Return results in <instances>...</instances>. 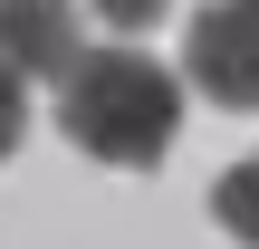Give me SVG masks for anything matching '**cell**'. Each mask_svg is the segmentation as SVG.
I'll return each mask as SVG.
<instances>
[{
	"label": "cell",
	"instance_id": "cell-1",
	"mask_svg": "<svg viewBox=\"0 0 259 249\" xmlns=\"http://www.w3.org/2000/svg\"><path fill=\"white\" fill-rule=\"evenodd\" d=\"M58 134L77 144V154H96V163H115V173H144V163H163L173 154V134H183V86H173V67H154L144 48H77L67 67H58Z\"/></svg>",
	"mask_w": 259,
	"mask_h": 249
},
{
	"label": "cell",
	"instance_id": "cell-2",
	"mask_svg": "<svg viewBox=\"0 0 259 249\" xmlns=\"http://www.w3.org/2000/svg\"><path fill=\"white\" fill-rule=\"evenodd\" d=\"M192 86L231 115L259 106V0H211L192 19Z\"/></svg>",
	"mask_w": 259,
	"mask_h": 249
},
{
	"label": "cell",
	"instance_id": "cell-3",
	"mask_svg": "<svg viewBox=\"0 0 259 249\" xmlns=\"http://www.w3.org/2000/svg\"><path fill=\"white\" fill-rule=\"evenodd\" d=\"M77 48H87L77 0H0V67L10 77H58Z\"/></svg>",
	"mask_w": 259,
	"mask_h": 249
},
{
	"label": "cell",
	"instance_id": "cell-4",
	"mask_svg": "<svg viewBox=\"0 0 259 249\" xmlns=\"http://www.w3.org/2000/svg\"><path fill=\"white\" fill-rule=\"evenodd\" d=\"M163 10H173V0H87V19H106L115 38H135V29H154Z\"/></svg>",
	"mask_w": 259,
	"mask_h": 249
},
{
	"label": "cell",
	"instance_id": "cell-5",
	"mask_svg": "<svg viewBox=\"0 0 259 249\" xmlns=\"http://www.w3.org/2000/svg\"><path fill=\"white\" fill-rule=\"evenodd\" d=\"M19 134H29V77H10V67H0V163L19 154Z\"/></svg>",
	"mask_w": 259,
	"mask_h": 249
}]
</instances>
